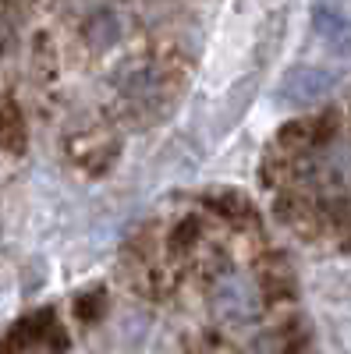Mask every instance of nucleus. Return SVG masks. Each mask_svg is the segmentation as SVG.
<instances>
[{
    "mask_svg": "<svg viewBox=\"0 0 351 354\" xmlns=\"http://www.w3.org/2000/svg\"><path fill=\"white\" fill-rule=\"evenodd\" d=\"M262 305H267V290H262V280L249 270H224L210 283V312L224 326L255 322L262 315Z\"/></svg>",
    "mask_w": 351,
    "mask_h": 354,
    "instance_id": "1",
    "label": "nucleus"
},
{
    "mask_svg": "<svg viewBox=\"0 0 351 354\" xmlns=\"http://www.w3.org/2000/svg\"><path fill=\"white\" fill-rule=\"evenodd\" d=\"M245 354H295V351H291L287 333L273 330V333H262V337H255V340L249 344V351H245Z\"/></svg>",
    "mask_w": 351,
    "mask_h": 354,
    "instance_id": "2",
    "label": "nucleus"
},
{
    "mask_svg": "<svg viewBox=\"0 0 351 354\" xmlns=\"http://www.w3.org/2000/svg\"><path fill=\"white\" fill-rule=\"evenodd\" d=\"M11 43V15H8V8L0 4V50H4Z\"/></svg>",
    "mask_w": 351,
    "mask_h": 354,
    "instance_id": "3",
    "label": "nucleus"
}]
</instances>
